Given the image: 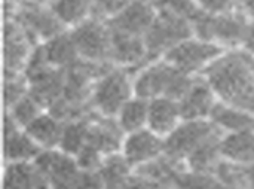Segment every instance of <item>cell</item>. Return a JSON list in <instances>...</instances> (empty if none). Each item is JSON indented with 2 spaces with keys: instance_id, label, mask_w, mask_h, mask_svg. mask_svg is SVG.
Listing matches in <instances>:
<instances>
[{
  "instance_id": "12",
  "label": "cell",
  "mask_w": 254,
  "mask_h": 189,
  "mask_svg": "<svg viewBox=\"0 0 254 189\" xmlns=\"http://www.w3.org/2000/svg\"><path fill=\"white\" fill-rule=\"evenodd\" d=\"M110 63L116 67H122V69L128 70L129 73H131V70L138 72L144 66L152 63L149 60L144 37L112 30Z\"/></svg>"
},
{
  "instance_id": "29",
  "label": "cell",
  "mask_w": 254,
  "mask_h": 189,
  "mask_svg": "<svg viewBox=\"0 0 254 189\" xmlns=\"http://www.w3.org/2000/svg\"><path fill=\"white\" fill-rule=\"evenodd\" d=\"M98 173L103 179L104 189H121L125 181L132 175V167L119 152L107 155Z\"/></svg>"
},
{
  "instance_id": "23",
  "label": "cell",
  "mask_w": 254,
  "mask_h": 189,
  "mask_svg": "<svg viewBox=\"0 0 254 189\" xmlns=\"http://www.w3.org/2000/svg\"><path fill=\"white\" fill-rule=\"evenodd\" d=\"M43 45H45L48 61L55 69L67 70L80 60L76 45L71 39L70 30H65L54 36L52 39L43 42Z\"/></svg>"
},
{
  "instance_id": "16",
  "label": "cell",
  "mask_w": 254,
  "mask_h": 189,
  "mask_svg": "<svg viewBox=\"0 0 254 189\" xmlns=\"http://www.w3.org/2000/svg\"><path fill=\"white\" fill-rule=\"evenodd\" d=\"M219 101L208 81L201 75L196 76L193 85L179 101L180 113L183 121L193 119H210V115Z\"/></svg>"
},
{
  "instance_id": "20",
  "label": "cell",
  "mask_w": 254,
  "mask_h": 189,
  "mask_svg": "<svg viewBox=\"0 0 254 189\" xmlns=\"http://www.w3.org/2000/svg\"><path fill=\"white\" fill-rule=\"evenodd\" d=\"M225 133L217 131L214 136H211L208 140H205L202 145H199L186 160V169L196 173H210L214 175L219 163L223 160L220 143Z\"/></svg>"
},
{
  "instance_id": "3",
  "label": "cell",
  "mask_w": 254,
  "mask_h": 189,
  "mask_svg": "<svg viewBox=\"0 0 254 189\" xmlns=\"http://www.w3.org/2000/svg\"><path fill=\"white\" fill-rule=\"evenodd\" d=\"M51 189H104L98 172H83L74 157L60 149H43L33 161Z\"/></svg>"
},
{
  "instance_id": "41",
  "label": "cell",
  "mask_w": 254,
  "mask_h": 189,
  "mask_svg": "<svg viewBox=\"0 0 254 189\" xmlns=\"http://www.w3.org/2000/svg\"><path fill=\"white\" fill-rule=\"evenodd\" d=\"M238 4H240V7H241L244 12H247L250 16H253L254 15V0H238Z\"/></svg>"
},
{
  "instance_id": "19",
  "label": "cell",
  "mask_w": 254,
  "mask_h": 189,
  "mask_svg": "<svg viewBox=\"0 0 254 189\" xmlns=\"http://www.w3.org/2000/svg\"><path fill=\"white\" fill-rule=\"evenodd\" d=\"M185 170H188L185 163L173 160L168 155L162 154L158 158L135 167L134 173H137L149 181L156 182L164 189H170L173 188L174 179Z\"/></svg>"
},
{
  "instance_id": "22",
  "label": "cell",
  "mask_w": 254,
  "mask_h": 189,
  "mask_svg": "<svg viewBox=\"0 0 254 189\" xmlns=\"http://www.w3.org/2000/svg\"><path fill=\"white\" fill-rule=\"evenodd\" d=\"M222 157L240 166H252L254 163V130L228 133L223 136Z\"/></svg>"
},
{
  "instance_id": "4",
  "label": "cell",
  "mask_w": 254,
  "mask_h": 189,
  "mask_svg": "<svg viewBox=\"0 0 254 189\" xmlns=\"http://www.w3.org/2000/svg\"><path fill=\"white\" fill-rule=\"evenodd\" d=\"M134 97V78L122 67H112L94 85L91 107L103 116L116 118L124 104Z\"/></svg>"
},
{
  "instance_id": "14",
  "label": "cell",
  "mask_w": 254,
  "mask_h": 189,
  "mask_svg": "<svg viewBox=\"0 0 254 189\" xmlns=\"http://www.w3.org/2000/svg\"><path fill=\"white\" fill-rule=\"evenodd\" d=\"M155 16L156 7L152 3L146 0H129L119 13L107 21V24L115 31L144 37Z\"/></svg>"
},
{
  "instance_id": "13",
  "label": "cell",
  "mask_w": 254,
  "mask_h": 189,
  "mask_svg": "<svg viewBox=\"0 0 254 189\" xmlns=\"http://www.w3.org/2000/svg\"><path fill=\"white\" fill-rule=\"evenodd\" d=\"M125 133L116 118H109L92 112L88 118V142L104 157L119 154L125 140Z\"/></svg>"
},
{
  "instance_id": "7",
  "label": "cell",
  "mask_w": 254,
  "mask_h": 189,
  "mask_svg": "<svg viewBox=\"0 0 254 189\" xmlns=\"http://www.w3.org/2000/svg\"><path fill=\"white\" fill-rule=\"evenodd\" d=\"M225 51L226 49H223L217 43L205 42L192 36L168 51L164 58L174 67L190 76H201L205 69Z\"/></svg>"
},
{
  "instance_id": "40",
  "label": "cell",
  "mask_w": 254,
  "mask_h": 189,
  "mask_svg": "<svg viewBox=\"0 0 254 189\" xmlns=\"http://www.w3.org/2000/svg\"><path fill=\"white\" fill-rule=\"evenodd\" d=\"M243 49H246L247 52H250L254 57V15L252 16L250 27H249V33H247L246 42H244V45H243Z\"/></svg>"
},
{
  "instance_id": "33",
  "label": "cell",
  "mask_w": 254,
  "mask_h": 189,
  "mask_svg": "<svg viewBox=\"0 0 254 189\" xmlns=\"http://www.w3.org/2000/svg\"><path fill=\"white\" fill-rule=\"evenodd\" d=\"M28 94V81L24 73H3V104L10 109Z\"/></svg>"
},
{
  "instance_id": "15",
  "label": "cell",
  "mask_w": 254,
  "mask_h": 189,
  "mask_svg": "<svg viewBox=\"0 0 254 189\" xmlns=\"http://www.w3.org/2000/svg\"><path fill=\"white\" fill-rule=\"evenodd\" d=\"M121 154L128 164L135 169L164 154V137L150 128H143L125 136Z\"/></svg>"
},
{
  "instance_id": "17",
  "label": "cell",
  "mask_w": 254,
  "mask_h": 189,
  "mask_svg": "<svg viewBox=\"0 0 254 189\" xmlns=\"http://www.w3.org/2000/svg\"><path fill=\"white\" fill-rule=\"evenodd\" d=\"M65 84V70L51 67L46 72L28 81V94L48 110L57 100L63 97Z\"/></svg>"
},
{
  "instance_id": "30",
  "label": "cell",
  "mask_w": 254,
  "mask_h": 189,
  "mask_svg": "<svg viewBox=\"0 0 254 189\" xmlns=\"http://www.w3.org/2000/svg\"><path fill=\"white\" fill-rule=\"evenodd\" d=\"M88 118L76 119L64 124L61 140L58 145L60 151L71 157H76L79 154V151L88 142Z\"/></svg>"
},
{
  "instance_id": "27",
  "label": "cell",
  "mask_w": 254,
  "mask_h": 189,
  "mask_svg": "<svg viewBox=\"0 0 254 189\" xmlns=\"http://www.w3.org/2000/svg\"><path fill=\"white\" fill-rule=\"evenodd\" d=\"M116 119L125 134L147 128L149 100L134 95L124 104V107L116 115Z\"/></svg>"
},
{
  "instance_id": "35",
  "label": "cell",
  "mask_w": 254,
  "mask_h": 189,
  "mask_svg": "<svg viewBox=\"0 0 254 189\" xmlns=\"http://www.w3.org/2000/svg\"><path fill=\"white\" fill-rule=\"evenodd\" d=\"M153 6L158 10H168L192 21L204 10L196 0H156Z\"/></svg>"
},
{
  "instance_id": "31",
  "label": "cell",
  "mask_w": 254,
  "mask_h": 189,
  "mask_svg": "<svg viewBox=\"0 0 254 189\" xmlns=\"http://www.w3.org/2000/svg\"><path fill=\"white\" fill-rule=\"evenodd\" d=\"M214 176L229 189H250L246 166H240L223 158L219 163Z\"/></svg>"
},
{
  "instance_id": "34",
  "label": "cell",
  "mask_w": 254,
  "mask_h": 189,
  "mask_svg": "<svg viewBox=\"0 0 254 189\" xmlns=\"http://www.w3.org/2000/svg\"><path fill=\"white\" fill-rule=\"evenodd\" d=\"M10 116L15 119V122L24 130L27 125H30L39 115L46 112L30 94L22 97L18 103H15L10 109H6Z\"/></svg>"
},
{
  "instance_id": "21",
  "label": "cell",
  "mask_w": 254,
  "mask_h": 189,
  "mask_svg": "<svg viewBox=\"0 0 254 189\" xmlns=\"http://www.w3.org/2000/svg\"><path fill=\"white\" fill-rule=\"evenodd\" d=\"M210 121L225 134L254 130L253 113L234 107L231 104H226L220 100L216 103L210 115Z\"/></svg>"
},
{
  "instance_id": "25",
  "label": "cell",
  "mask_w": 254,
  "mask_h": 189,
  "mask_svg": "<svg viewBox=\"0 0 254 189\" xmlns=\"http://www.w3.org/2000/svg\"><path fill=\"white\" fill-rule=\"evenodd\" d=\"M3 152L7 163H30L34 161L43 151L25 130H18L12 134L3 136Z\"/></svg>"
},
{
  "instance_id": "32",
  "label": "cell",
  "mask_w": 254,
  "mask_h": 189,
  "mask_svg": "<svg viewBox=\"0 0 254 189\" xmlns=\"http://www.w3.org/2000/svg\"><path fill=\"white\" fill-rule=\"evenodd\" d=\"M171 189H229L214 175L196 173L190 170L182 172L173 182Z\"/></svg>"
},
{
  "instance_id": "26",
  "label": "cell",
  "mask_w": 254,
  "mask_h": 189,
  "mask_svg": "<svg viewBox=\"0 0 254 189\" xmlns=\"http://www.w3.org/2000/svg\"><path fill=\"white\" fill-rule=\"evenodd\" d=\"M45 182L33 161L9 163L4 172L3 189H36Z\"/></svg>"
},
{
  "instance_id": "38",
  "label": "cell",
  "mask_w": 254,
  "mask_h": 189,
  "mask_svg": "<svg viewBox=\"0 0 254 189\" xmlns=\"http://www.w3.org/2000/svg\"><path fill=\"white\" fill-rule=\"evenodd\" d=\"M196 1L208 13H225L240 7L238 0H196Z\"/></svg>"
},
{
  "instance_id": "28",
  "label": "cell",
  "mask_w": 254,
  "mask_h": 189,
  "mask_svg": "<svg viewBox=\"0 0 254 189\" xmlns=\"http://www.w3.org/2000/svg\"><path fill=\"white\" fill-rule=\"evenodd\" d=\"M94 0H54L51 7L58 19L70 30L92 15Z\"/></svg>"
},
{
  "instance_id": "24",
  "label": "cell",
  "mask_w": 254,
  "mask_h": 189,
  "mask_svg": "<svg viewBox=\"0 0 254 189\" xmlns=\"http://www.w3.org/2000/svg\"><path fill=\"white\" fill-rule=\"evenodd\" d=\"M64 122L54 118L51 113L43 112L24 130L42 149H58Z\"/></svg>"
},
{
  "instance_id": "36",
  "label": "cell",
  "mask_w": 254,
  "mask_h": 189,
  "mask_svg": "<svg viewBox=\"0 0 254 189\" xmlns=\"http://www.w3.org/2000/svg\"><path fill=\"white\" fill-rule=\"evenodd\" d=\"M104 158L106 157L98 149L91 146L89 143H86L79 151V154L74 157L79 169L83 170V172H98L101 169L103 163H104Z\"/></svg>"
},
{
  "instance_id": "11",
  "label": "cell",
  "mask_w": 254,
  "mask_h": 189,
  "mask_svg": "<svg viewBox=\"0 0 254 189\" xmlns=\"http://www.w3.org/2000/svg\"><path fill=\"white\" fill-rule=\"evenodd\" d=\"M36 45L25 30L12 18L3 25V70L4 73H24L28 57Z\"/></svg>"
},
{
  "instance_id": "18",
  "label": "cell",
  "mask_w": 254,
  "mask_h": 189,
  "mask_svg": "<svg viewBox=\"0 0 254 189\" xmlns=\"http://www.w3.org/2000/svg\"><path fill=\"white\" fill-rule=\"evenodd\" d=\"M183 119H182L179 101L167 97H159L149 101L147 128H150L158 136L165 139L170 133H173L179 127Z\"/></svg>"
},
{
  "instance_id": "10",
  "label": "cell",
  "mask_w": 254,
  "mask_h": 189,
  "mask_svg": "<svg viewBox=\"0 0 254 189\" xmlns=\"http://www.w3.org/2000/svg\"><path fill=\"white\" fill-rule=\"evenodd\" d=\"M252 16L241 7L225 13H211L208 42L217 43L223 49H238L243 48Z\"/></svg>"
},
{
  "instance_id": "44",
  "label": "cell",
  "mask_w": 254,
  "mask_h": 189,
  "mask_svg": "<svg viewBox=\"0 0 254 189\" xmlns=\"http://www.w3.org/2000/svg\"><path fill=\"white\" fill-rule=\"evenodd\" d=\"M253 73H254V61H253Z\"/></svg>"
},
{
  "instance_id": "6",
  "label": "cell",
  "mask_w": 254,
  "mask_h": 189,
  "mask_svg": "<svg viewBox=\"0 0 254 189\" xmlns=\"http://www.w3.org/2000/svg\"><path fill=\"white\" fill-rule=\"evenodd\" d=\"M80 60L94 63H110L112 30L107 21L89 16L82 24L70 28Z\"/></svg>"
},
{
  "instance_id": "43",
  "label": "cell",
  "mask_w": 254,
  "mask_h": 189,
  "mask_svg": "<svg viewBox=\"0 0 254 189\" xmlns=\"http://www.w3.org/2000/svg\"><path fill=\"white\" fill-rule=\"evenodd\" d=\"M48 1H49V6H51V4H52V1H54V0H48Z\"/></svg>"
},
{
  "instance_id": "5",
  "label": "cell",
  "mask_w": 254,
  "mask_h": 189,
  "mask_svg": "<svg viewBox=\"0 0 254 189\" xmlns=\"http://www.w3.org/2000/svg\"><path fill=\"white\" fill-rule=\"evenodd\" d=\"M192 36L193 28L189 19L168 10L156 9V16L144 34L149 60L155 61L164 58L168 51Z\"/></svg>"
},
{
  "instance_id": "9",
  "label": "cell",
  "mask_w": 254,
  "mask_h": 189,
  "mask_svg": "<svg viewBox=\"0 0 254 189\" xmlns=\"http://www.w3.org/2000/svg\"><path fill=\"white\" fill-rule=\"evenodd\" d=\"M220 131L210 119L182 121L179 127L164 139V154L173 160H185L205 140Z\"/></svg>"
},
{
  "instance_id": "42",
  "label": "cell",
  "mask_w": 254,
  "mask_h": 189,
  "mask_svg": "<svg viewBox=\"0 0 254 189\" xmlns=\"http://www.w3.org/2000/svg\"><path fill=\"white\" fill-rule=\"evenodd\" d=\"M247 176H249V187L254 189V163L247 167Z\"/></svg>"
},
{
  "instance_id": "8",
  "label": "cell",
  "mask_w": 254,
  "mask_h": 189,
  "mask_svg": "<svg viewBox=\"0 0 254 189\" xmlns=\"http://www.w3.org/2000/svg\"><path fill=\"white\" fill-rule=\"evenodd\" d=\"M7 18L15 19L25 30L34 45L43 43L54 36L68 30L48 4L18 1L13 13Z\"/></svg>"
},
{
  "instance_id": "2",
  "label": "cell",
  "mask_w": 254,
  "mask_h": 189,
  "mask_svg": "<svg viewBox=\"0 0 254 189\" xmlns=\"http://www.w3.org/2000/svg\"><path fill=\"white\" fill-rule=\"evenodd\" d=\"M195 79L196 76H190L174 67L165 58H159L135 73L134 95L149 101L159 97L180 101Z\"/></svg>"
},
{
  "instance_id": "45",
  "label": "cell",
  "mask_w": 254,
  "mask_h": 189,
  "mask_svg": "<svg viewBox=\"0 0 254 189\" xmlns=\"http://www.w3.org/2000/svg\"><path fill=\"white\" fill-rule=\"evenodd\" d=\"M170 189H171V188H170Z\"/></svg>"
},
{
  "instance_id": "39",
  "label": "cell",
  "mask_w": 254,
  "mask_h": 189,
  "mask_svg": "<svg viewBox=\"0 0 254 189\" xmlns=\"http://www.w3.org/2000/svg\"><path fill=\"white\" fill-rule=\"evenodd\" d=\"M121 189H164L161 185H158L153 181H149L137 173H132L125 184L121 187Z\"/></svg>"
},
{
  "instance_id": "37",
  "label": "cell",
  "mask_w": 254,
  "mask_h": 189,
  "mask_svg": "<svg viewBox=\"0 0 254 189\" xmlns=\"http://www.w3.org/2000/svg\"><path fill=\"white\" fill-rule=\"evenodd\" d=\"M129 0H94L92 15L98 19L109 21L116 13H119Z\"/></svg>"
},
{
  "instance_id": "1",
  "label": "cell",
  "mask_w": 254,
  "mask_h": 189,
  "mask_svg": "<svg viewBox=\"0 0 254 189\" xmlns=\"http://www.w3.org/2000/svg\"><path fill=\"white\" fill-rule=\"evenodd\" d=\"M254 57L243 48L228 49L202 73L217 98L254 115Z\"/></svg>"
}]
</instances>
